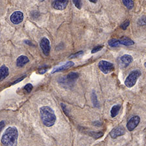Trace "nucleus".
Here are the masks:
<instances>
[{
  "instance_id": "obj_22",
  "label": "nucleus",
  "mask_w": 146,
  "mask_h": 146,
  "mask_svg": "<svg viewBox=\"0 0 146 146\" xmlns=\"http://www.w3.org/2000/svg\"><path fill=\"white\" fill-rule=\"evenodd\" d=\"M73 3L75 5V6L78 9H81L82 7V2L81 0H72Z\"/></svg>"
},
{
  "instance_id": "obj_24",
  "label": "nucleus",
  "mask_w": 146,
  "mask_h": 146,
  "mask_svg": "<svg viewBox=\"0 0 146 146\" xmlns=\"http://www.w3.org/2000/svg\"><path fill=\"white\" fill-rule=\"evenodd\" d=\"M129 24H130V21L127 20V21H125V22L122 23L121 25H120V27H121L123 30H125L128 27Z\"/></svg>"
},
{
  "instance_id": "obj_14",
  "label": "nucleus",
  "mask_w": 146,
  "mask_h": 146,
  "mask_svg": "<svg viewBox=\"0 0 146 146\" xmlns=\"http://www.w3.org/2000/svg\"><path fill=\"white\" fill-rule=\"evenodd\" d=\"M119 42L120 45H123L126 46H132L135 44V42H134L133 40H132L131 39L129 38L126 36L121 37V38L119 40Z\"/></svg>"
},
{
  "instance_id": "obj_2",
  "label": "nucleus",
  "mask_w": 146,
  "mask_h": 146,
  "mask_svg": "<svg viewBox=\"0 0 146 146\" xmlns=\"http://www.w3.org/2000/svg\"><path fill=\"white\" fill-rule=\"evenodd\" d=\"M40 114L42 123L48 127H50L55 123L56 117L55 112L51 107L44 106L40 109Z\"/></svg>"
},
{
  "instance_id": "obj_19",
  "label": "nucleus",
  "mask_w": 146,
  "mask_h": 146,
  "mask_svg": "<svg viewBox=\"0 0 146 146\" xmlns=\"http://www.w3.org/2000/svg\"><path fill=\"white\" fill-rule=\"evenodd\" d=\"M109 45L110 47H113V48H117V47H118L120 45L119 40L114 39V38L110 40L109 41Z\"/></svg>"
},
{
  "instance_id": "obj_6",
  "label": "nucleus",
  "mask_w": 146,
  "mask_h": 146,
  "mask_svg": "<svg viewBox=\"0 0 146 146\" xmlns=\"http://www.w3.org/2000/svg\"><path fill=\"white\" fill-rule=\"evenodd\" d=\"M140 122V118L139 116H135L132 117L128 121L127 123V128L129 131H133L134 129L137 127Z\"/></svg>"
},
{
  "instance_id": "obj_4",
  "label": "nucleus",
  "mask_w": 146,
  "mask_h": 146,
  "mask_svg": "<svg viewBox=\"0 0 146 146\" xmlns=\"http://www.w3.org/2000/svg\"><path fill=\"white\" fill-rule=\"evenodd\" d=\"M98 67L104 74H110L114 70V64L106 60H101L98 64Z\"/></svg>"
},
{
  "instance_id": "obj_32",
  "label": "nucleus",
  "mask_w": 146,
  "mask_h": 146,
  "mask_svg": "<svg viewBox=\"0 0 146 146\" xmlns=\"http://www.w3.org/2000/svg\"><path fill=\"white\" fill-rule=\"evenodd\" d=\"M144 66H145V68H146V62H145V64H144Z\"/></svg>"
},
{
  "instance_id": "obj_27",
  "label": "nucleus",
  "mask_w": 146,
  "mask_h": 146,
  "mask_svg": "<svg viewBox=\"0 0 146 146\" xmlns=\"http://www.w3.org/2000/svg\"><path fill=\"white\" fill-rule=\"evenodd\" d=\"M25 77H26V75H23V76H22V77H20V78L19 79H18L17 80H16V81H15V82H13V84H17L18 82H20V81H22V80H23L24 79V78Z\"/></svg>"
},
{
  "instance_id": "obj_11",
  "label": "nucleus",
  "mask_w": 146,
  "mask_h": 146,
  "mask_svg": "<svg viewBox=\"0 0 146 146\" xmlns=\"http://www.w3.org/2000/svg\"><path fill=\"white\" fill-rule=\"evenodd\" d=\"M74 65L75 64L74 62H72V61H70V62H66L64 65L60 66H58V67L54 68V69L53 70L51 74H55V73H56V72H63V71H64V70H66L68 69H69V68H70L71 67L74 66Z\"/></svg>"
},
{
  "instance_id": "obj_26",
  "label": "nucleus",
  "mask_w": 146,
  "mask_h": 146,
  "mask_svg": "<svg viewBox=\"0 0 146 146\" xmlns=\"http://www.w3.org/2000/svg\"><path fill=\"white\" fill-rule=\"evenodd\" d=\"M60 105H61V107H62V110L65 113V114L66 115V116H68V115H69V113H68V110L67 109L66 106L64 103H60Z\"/></svg>"
},
{
  "instance_id": "obj_17",
  "label": "nucleus",
  "mask_w": 146,
  "mask_h": 146,
  "mask_svg": "<svg viewBox=\"0 0 146 146\" xmlns=\"http://www.w3.org/2000/svg\"><path fill=\"white\" fill-rule=\"evenodd\" d=\"M89 135L92 137H93L94 139H99L102 137L104 135V133L103 132H89Z\"/></svg>"
},
{
  "instance_id": "obj_28",
  "label": "nucleus",
  "mask_w": 146,
  "mask_h": 146,
  "mask_svg": "<svg viewBox=\"0 0 146 146\" xmlns=\"http://www.w3.org/2000/svg\"><path fill=\"white\" fill-rule=\"evenodd\" d=\"M47 70H47L46 68H40V69L38 70V72H39V74H45V73L47 72Z\"/></svg>"
},
{
  "instance_id": "obj_29",
  "label": "nucleus",
  "mask_w": 146,
  "mask_h": 146,
  "mask_svg": "<svg viewBox=\"0 0 146 146\" xmlns=\"http://www.w3.org/2000/svg\"><path fill=\"white\" fill-rule=\"evenodd\" d=\"M4 127H5V121H0V132L1 131V130L3 129Z\"/></svg>"
},
{
  "instance_id": "obj_7",
  "label": "nucleus",
  "mask_w": 146,
  "mask_h": 146,
  "mask_svg": "<svg viewBox=\"0 0 146 146\" xmlns=\"http://www.w3.org/2000/svg\"><path fill=\"white\" fill-rule=\"evenodd\" d=\"M125 134V131L123 126H117L110 131V136L112 139H116L119 136H121Z\"/></svg>"
},
{
  "instance_id": "obj_8",
  "label": "nucleus",
  "mask_w": 146,
  "mask_h": 146,
  "mask_svg": "<svg viewBox=\"0 0 146 146\" xmlns=\"http://www.w3.org/2000/svg\"><path fill=\"white\" fill-rule=\"evenodd\" d=\"M10 20L11 22L14 24H19L23 20V14L20 11H16L12 14L10 17Z\"/></svg>"
},
{
  "instance_id": "obj_18",
  "label": "nucleus",
  "mask_w": 146,
  "mask_h": 146,
  "mask_svg": "<svg viewBox=\"0 0 146 146\" xmlns=\"http://www.w3.org/2000/svg\"><path fill=\"white\" fill-rule=\"evenodd\" d=\"M122 2L125 6L129 10H131L134 7V3L133 0H122Z\"/></svg>"
},
{
  "instance_id": "obj_16",
  "label": "nucleus",
  "mask_w": 146,
  "mask_h": 146,
  "mask_svg": "<svg viewBox=\"0 0 146 146\" xmlns=\"http://www.w3.org/2000/svg\"><path fill=\"white\" fill-rule=\"evenodd\" d=\"M91 100H92V102L94 107H99V102H98V98H97V96H96L95 91H93L92 93V94H91Z\"/></svg>"
},
{
  "instance_id": "obj_23",
  "label": "nucleus",
  "mask_w": 146,
  "mask_h": 146,
  "mask_svg": "<svg viewBox=\"0 0 146 146\" xmlns=\"http://www.w3.org/2000/svg\"><path fill=\"white\" fill-rule=\"evenodd\" d=\"M83 55V51H78V52H77L75 54H72V55L70 56L69 58H77V57H79V56H81Z\"/></svg>"
},
{
  "instance_id": "obj_25",
  "label": "nucleus",
  "mask_w": 146,
  "mask_h": 146,
  "mask_svg": "<svg viewBox=\"0 0 146 146\" xmlns=\"http://www.w3.org/2000/svg\"><path fill=\"white\" fill-rule=\"evenodd\" d=\"M103 49V46H96L92 50V53H96L98 52V51H101V49Z\"/></svg>"
},
{
  "instance_id": "obj_5",
  "label": "nucleus",
  "mask_w": 146,
  "mask_h": 146,
  "mask_svg": "<svg viewBox=\"0 0 146 146\" xmlns=\"http://www.w3.org/2000/svg\"><path fill=\"white\" fill-rule=\"evenodd\" d=\"M40 46L42 50V52L46 56H48L50 53V42L48 38L46 37H44L41 40L40 43Z\"/></svg>"
},
{
  "instance_id": "obj_31",
  "label": "nucleus",
  "mask_w": 146,
  "mask_h": 146,
  "mask_svg": "<svg viewBox=\"0 0 146 146\" xmlns=\"http://www.w3.org/2000/svg\"><path fill=\"white\" fill-rule=\"evenodd\" d=\"M88 1H90V2H92V3H97L98 0H88Z\"/></svg>"
},
{
  "instance_id": "obj_1",
  "label": "nucleus",
  "mask_w": 146,
  "mask_h": 146,
  "mask_svg": "<svg viewBox=\"0 0 146 146\" xmlns=\"http://www.w3.org/2000/svg\"><path fill=\"white\" fill-rule=\"evenodd\" d=\"M18 138V129L15 127H9L2 135L1 142L3 146H16Z\"/></svg>"
},
{
  "instance_id": "obj_33",
  "label": "nucleus",
  "mask_w": 146,
  "mask_h": 146,
  "mask_svg": "<svg viewBox=\"0 0 146 146\" xmlns=\"http://www.w3.org/2000/svg\"><path fill=\"white\" fill-rule=\"evenodd\" d=\"M40 1H44V0H40Z\"/></svg>"
},
{
  "instance_id": "obj_15",
  "label": "nucleus",
  "mask_w": 146,
  "mask_h": 146,
  "mask_svg": "<svg viewBox=\"0 0 146 146\" xmlns=\"http://www.w3.org/2000/svg\"><path fill=\"white\" fill-rule=\"evenodd\" d=\"M120 109H121V106L119 105H114L112 107L111 110H110V115H111V117L112 118H114V117L117 116V114H119Z\"/></svg>"
},
{
  "instance_id": "obj_21",
  "label": "nucleus",
  "mask_w": 146,
  "mask_h": 146,
  "mask_svg": "<svg viewBox=\"0 0 146 146\" xmlns=\"http://www.w3.org/2000/svg\"><path fill=\"white\" fill-rule=\"evenodd\" d=\"M138 24L139 25H146V16H142V17L140 18L138 20Z\"/></svg>"
},
{
  "instance_id": "obj_13",
  "label": "nucleus",
  "mask_w": 146,
  "mask_h": 146,
  "mask_svg": "<svg viewBox=\"0 0 146 146\" xmlns=\"http://www.w3.org/2000/svg\"><path fill=\"white\" fill-rule=\"evenodd\" d=\"M9 74V68L6 66L2 65L0 67V81H3L8 76Z\"/></svg>"
},
{
  "instance_id": "obj_10",
  "label": "nucleus",
  "mask_w": 146,
  "mask_h": 146,
  "mask_svg": "<svg viewBox=\"0 0 146 146\" xmlns=\"http://www.w3.org/2000/svg\"><path fill=\"white\" fill-rule=\"evenodd\" d=\"M120 60V64L121 65L122 67L126 68L131 64V63L133 61V56L130 55H124L121 56L119 58Z\"/></svg>"
},
{
  "instance_id": "obj_20",
  "label": "nucleus",
  "mask_w": 146,
  "mask_h": 146,
  "mask_svg": "<svg viewBox=\"0 0 146 146\" xmlns=\"http://www.w3.org/2000/svg\"><path fill=\"white\" fill-rule=\"evenodd\" d=\"M33 88V86L31 84H27L26 85L24 86V88H23V90H24L25 93L29 94L32 91Z\"/></svg>"
},
{
  "instance_id": "obj_30",
  "label": "nucleus",
  "mask_w": 146,
  "mask_h": 146,
  "mask_svg": "<svg viewBox=\"0 0 146 146\" xmlns=\"http://www.w3.org/2000/svg\"><path fill=\"white\" fill-rule=\"evenodd\" d=\"M25 43L29 44V45H30V46H33V44L31 43V42H30V41H29V40H25Z\"/></svg>"
},
{
  "instance_id": "obj_3",
  "label": "nucleus",
  "mask_w": 146,
  "mask_h": 146,
  "mask_svg": "<svg viewBox=\"0 0 146 146\" xmlns=\"http://www.w3.org/2000/svg\"><path fill=\"white\" fill-rule=\"evenodd\" d=\"M141 75H142V73L140 70H136L132 71L126 78L125 81V85L128 87V88L133 87L135 85L136 82H137V80L141 76Z\"/></svg>"
},
{
  "instance_id": "obj_9",
  "label": "nucleus",
  "mask_w": 146,
  "mask_h": 146,
  "mask_svg": "<svg viewBox=\"0 0 146 146\" xmlns=\"http://www.w3.org/2000/svg\"><path fill=\"white\" fill-rule=\"evenodd\" d=\"M69 0H54L52 5L56 10L62 11L66 8Z\"/></svg>"
},
{
  "instance_id": "obj_12",
  "label": "nucleus",
  "mask_w": 146,
  "mask_h": 146,
  "mask_svg": "<svg viewBox=\"0 0 146 146\" xmlns=\"http://www.w3.org/2000/svg\"><path fill=\"white\" fill-rule=\"evenodd\" d=\"M29 62V58H27V56L25 55H21L19 56L16 60V65L18 67H23L24 66Z\"/></svg>"
}]
</instances>
